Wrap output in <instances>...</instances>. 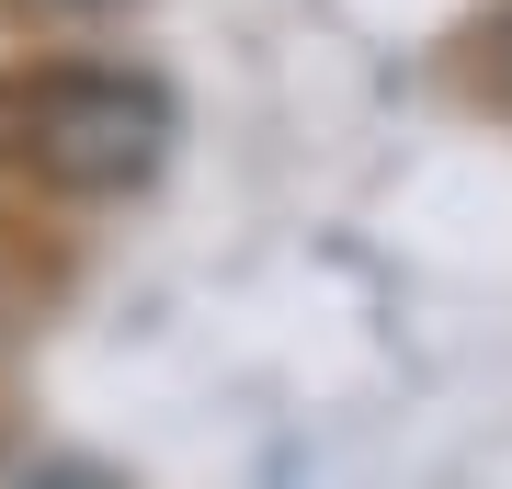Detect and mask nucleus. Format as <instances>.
<instances>
[{
    "label": "nucleus",
    "mask_w": 512,
    "mask_h": 489,
    "mask_svg": "<svg viewBox=\"0 0 512 489\" xmlns=\"http://www.w3.org/2000/svg\"><path fill=\"white\" fill-rule=\"evenodd\" d=\"M0 114H12L23 171L57 182V194H137V182L160 171V148H171V103H160V80H137V69L12 80Z\"/></svg>",
    "instance_id": "f257e3e1"
},
{
    "label": "nucleus",
    "mask_w": 512,
    "mask_h": 489,
    "mask_svg": "<svg viewBox=\"0 0 512 489\" xmlns=\"http://www.w3.org/2000/svg\"><path fill=\"white\" fill-rule=\"evenodd\" d=\"M12 489H103V478H92V467H23Z\"/></svg>",
    "instance_id": "f03ea898"
},
{
    "label": "nucleus",
    "mask_w": 512,
    "mask_h": 489,
    "mask_svg": "<svg viewBox=\"0 0 512 489\" xmlns=\"http://www.w3.org/2000/svg\"><path fill=\"white\" fill-rule=\"evenodd\" d=\"M46 12H103V0H46Z\"/></svg>",
    "instance_id": "7ed1b4c3"
}]
</instances>
